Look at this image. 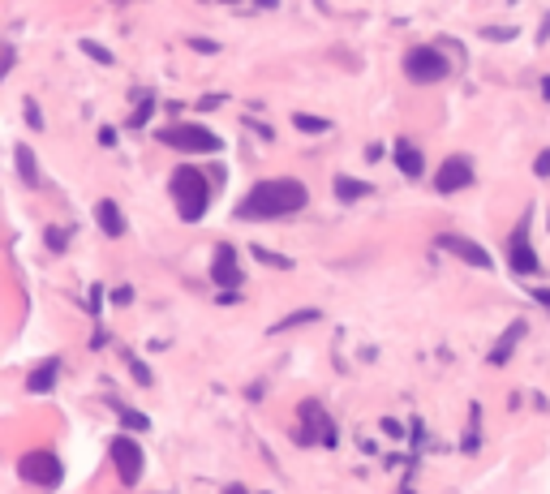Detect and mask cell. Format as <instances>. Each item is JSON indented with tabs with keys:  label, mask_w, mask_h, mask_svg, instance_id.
<instances>
[{
	"label": "cell",
	"mask_w": 550,
	"mask_h": 494,
	"mask_svg": "<svg viewBox=\"0 0 550 494\" xmlns=\"http://www.w3.org/2000/svg\"><path fill=\"white\" fill-rule=\"evenodd\" d=\"M404 74L412 82H421V86H430V82H443L452 74V60L443 57L439 48H412L409 57H404Z\"/></svg>",
	"instance_id": "3"
},
{
	"label": "cell",
	"mask_w": 550,
	"mask_h": 494,
	"mask_svg": "<svg viewBox=\"0 0 550 494\" xmlns=\"http://www.w3.org/2000/svg\"><path fill=\"white\" fill-rule=\"evenodd\" d=\"M306 202H310V190H306L297 177L258 181L254 190L241 198L236 219H284V216H297Z\"/></svg>",
	"instance_id": "1"
},
{
	"label": "cell",
	"mask_w": 550,
	"mask_h": 494,
	"mask_svg": "<svg viewBox=\"0 0 550 494\" xmlns=\"http://www.w3.org/2000/svg\"><path fill=\"white\" fill-rule=\"evenodd\" d=\"M164 142L177 151H219V138L207 125H173V129H164Z\"/></svg>",
	"instance_id": "4"
},
{
	"label": "cell",
	"mask_w": 550,
	"mask_h": 494,
	"mask_svg": "<svg viewBox=\"0 0 550 494\" xmlns=\"http://www.w3.org/2000/svg\"><path fill=\"white\" fill-rule=\"evenodd\" d=\"M537 301H542V305H550V293H537Z\"/></svg>",
	"instance_id": "18"
},
{
	"label": "cell",
	"mask_w": 550,
	"mask_h": 494,
	"mask_svg": "<svg viewBox=\"0 0 550 494\" xmlns=\"http://www.w3.org/2000/svg\"><path fill=\"white\" fill-rule=\"evenodd\" d=\"M52 375H57V361H48L40 375H31V387H35V392H48V387H52Z\"/></svg>",
	"instance_id": "16"
},
{
	"label": "cell",
	"mask_w": 550,
	"mask_h": 494,
	"mask_svg": "<svg viewBox=\"0 0 550 494\" xmlns=\"http://www.w3.org/2000/svg\"><path fill=\"white\" fill-rule=\"evenodd\" d=\"M434 185L443 190V194H456V190H465V185H473V163L465 155L448 159L443 168H439V177H434Z\"/></svg>",
	"instance_id": "9"
},
{
	"label": "cell",
	"mask_w": 550,
	"mask_h": 494,
	"mask_svg": "<svg viewBox=\"0 0 550 494\" xmlns=\"http://www.w3.org/2000/svg\"><path fill=\"white\" fill-rule=\"evenodd\" d=\"M508 262L516 276H537V254H533V245H529V224H520L508 237Z\"/></svg>",
	"instance_id": "7"
},
{
	"label": "cell",
	"mask_w": 550,
	"mask_h": 494,
	"mask_svg": "<svg viewBox=\"0 0 550 494\" xmlns=\"http://www.w3.org/2000/svg\"><path fill=\"white\" fill-rule=\"evenodd\" d=\"M301 421H306V430H310L318 443H332V421L323 417L318 404H301Z\"/></svg>",
	"instance_id": "10"
},
{
	"label": "cell",
	"mask_w": 550,
	"mask_h": 494,
	"mask_svg": "<svg viewBox=\"0 0 550 494\" xmlns=\"http://www.w3.org/2000/svg\"><path fill=\"white\" fill-rule=\"evenodd\" d=\"M18 168H22V181H26V185L40 181V159H31V146H18Z\"/></svg>",
	"instance_id": "14"
},
{
	"label": "cell",
	"mask_w": 550,
	"mask_h": 494,
	"mask_svg": "<svg viewBox=\"0 0 550 494\" xmlns=\"http://www.w3.org/2000/svg\"><path fill=\"white\" fill-rule=\"evenodd\" d=\"M168 190H173V202H177L181 219H202L207 216V202H211V185H207V177L198 172V168H177L173 172V181H168Z\"/></svg>",
	"instance_id": "2"
},
{
	"label": "cell",
	"mask_w": 550,
	"mask_h": 494,
	"mask_svg": "<svg viewBox=\"0 0 550 494\" xmlns=\"http://www.w3.org/2000/svg\"><path fill=\"white\" fill-rule=\"evenodd\" d=\"M112 464H117V473H120V481H129L134 486L138 477H142V447H138L134 438H125V435H117L112 438Z\"/></svg>",
	"instance_id": "5"
},
{
	"label": "cell",
	"mask_w": 550,
	"mask_h": 494,
	"mask_svg": "<svg viewBox=\"0 0 550 494\" xmlns=\"http://www.w3.org/2000/svg\"><path fill=\"white\" fill-rule=\"evenodd\" d=\"M22 477H26V481H31V486H35V481H40V486H57L60 481V460L52 452H31V455H22Z\"/></svg>",
	"instance_id": "6"
},
{
	"label": "cell",
	"mask_w": 550,
	"mask_h": 494,
	"mask_svg": "<svg viewBox=\"0 0 550 494\" xmlns=\"http://www.w3.org/2000/svg\"><path fill=\"white\" fill-rule=\"evenodd\" d=\"M395 163H400V172H404V177H421V151H417L409 138L395 142Z\"/></svg>",
	"instance_id": "11"
},
{
	"label": "cell",
	"mask_w": 550,
	"mask_h": 494,
	"mask_svg": "<svg viewBox=\"0 0 550 494\" xmlns=\"http://www.w3.org/2000/svg\"><path fill=\"white\" fill-rule=\"evenodd\" d=\"M439 245H443V250H448V254H456L460 258V262H469V267H482V271H491L494 267V258L486 254V250H482V245H473L469 237H439Z\"/></svg>",
	"instance_id": "8"
},
{
	"label": "cell",
	"mask_w": 550,
	"mask_h": 494,
	"mask_svg": "<svg viewBox=\"0 0 550 494\" xmlns=\"http://www.w3.org/2000/svg\"><path fill=\"white\" fill-rule=\"evenodd\" d=\"M95 219H99V228H103L108 237H120V233H125V219H120L117 202H99V207H95Z\"/></svg>",
	"instance_id": "12"
},
{
	"label": "cell",
	"mask_w": 550,
	"mask_h": 494,
	"mask_svg": "<svg viewBox=\"0 0 550 494\" xmlns=\"http://www.w3.org/2000/svg\"><path fill=\"white\" fill-rule=\"evenodd\" d=\"M233 258H236V254L228 250V245H224V250L216 254V271H211V276H216L219 284H236V279H241V271L233 267Z\"/></svg>",
	"instance_id": "13"
},
{
	"label": "cell",
	"mask_w": 550,
	"mask_h": 494,
	"mask_svg": "<svg viewBox=\"0 0 550 494\" xmlns=\"http://www.w3.org/2000/svg\"><path fill=\"white\" fill-rule=\"evenodd\" d=\"M335 194L344 198V202H353V198H366V194H370V185H361V181H344V177H340V181H335Z\"/></svg>",
	"instance_id": "15"
},
{
	"label": "cell",
	"mask_w": 550,
	"mask_h": 494,
	"mask_svg": "<svg viewBox=\"0 0 550 494\" xmlns=\"http://www.w3.org/2000/svg\"><path fill=\"white\" fill-rule=\"evenodd\" d=\"M537 177H550V155L537 159Z\"/></svg>",
	"instance_id": "17"
}]
</instances>
